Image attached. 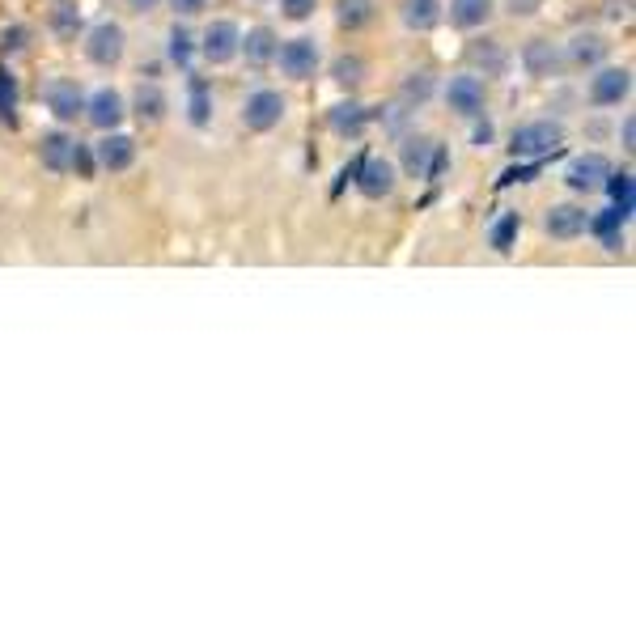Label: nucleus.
<instances>
[{
    "mask_svg": "<svg viewBox=\"0 0 636 636\" xmlns=\"http://www.w3.org/2000/svg\"><path fill=\"white\" fill-rule=\"evenodd\" d=\"M374 17H378V0H340V5H335V22L348 34L365 30Z\"/></svg>",
    "mask_w": 636,
    "mask_h": 636,
    "instance_id": "393cba45",
    "label": "nucleus"
},
{
    "mask_svg": "<svg viewBox=\"0 0 636 636\" xmlns=\"http://www.w3.org/2000/svg\"><path fill=\"white\" fill-rule=\"evenodd\" d=\"M280 9H285L289 22H306V17H314L318 0H280Z\"/></svg>",
    "mask_w": 636,
    "mask_h": 636,
    "instance_id": "c9c22d12",
    "label": "nucleus"
},
{
    "mask_svg": "<svg viewBox=\"0 0 636 636\" xmlns=\"http://www.w3.org/2000/svg\"><path fill=\"white\" fill-rule=\"evenodd\" d=\"M492 140H497V128H492L488 119H480V123H475V132H471V145H475V149H488Z\"/></svg>",
    "mask_w": 636,
    "mask_h": 636,
    "instance_id": "4c0bfd02",
    "label": "nucleus"
},
{
    "mask_svg": "<svg viewBox=\"0 0 636 636\" xmlns=\"http://www.w3.org/2000/svg\"><path fill=\"white\" fill-rule=\"evenodd\" d=\"M352 183H357L365 200H386V196H395V187H399V166L391 157H361Z\"/></svg>",
    "mask_w": 636,
    "mask_h": 636,
    "instance_id": "423d86ee",
    "label": "nucleus"
},
{
    "mask_svg": "<svg viewBox=\"0 0 636 636\" xmlns=\"http://www.w3.org/2000/svg\"><path fill=\"white\" fill-rule=\"evenodd\" d=\"M68 170H77L81 179H94V170H98V162H94V149L90 145H73V162H68Z\"/></svg>",
    "mask_w": 636,
    "mask_h": 636,
    "instance_id": "72a5a7b5",
    "label": "nucleus"
},
{
    "mask_svg": "<svg viewBox=\"0 0 636 636\" xmlns=\"http://www.w3.org/2000/svg\"><path fill=\"white\" fill-rule=\"evenodd\" d=\"M73 145H77V136H68V132H47L39 140V162L43 170L51 174H68V162H73Z\"/></svg>",
    "mask_w": 636,
    "mask_h": 636,
    "instance_id": "412c9836",
    "label": "nucleus"
},
{
    "mask_svg": "<svg viewBox=\"0 0 636 636\" xmlns=\"http://www.w3.org/2000/svg\"><path fill=\"white\" fill-rule=\"evenodd\" d=\"M560 145H564V123H552V119L518 123L514 136H509V153L522 157V162H543V157L560 153Z\"/></svg>",
    "mask_w": 636,
    "mask_h": 636,
    "instance_id": "f257e3e1",
    "label": "nucleus"
},
{
    "mask_svg": "<svg viewBox=\"0 0 636 636\" xmlns=\"http://www.w3.org/2000/svg\"><path fill=\"white\" fill-rule=\"evenodd\" d=\"M632 94V73L628 68H598L590 77V102L594 106H620Z\"/></svg>",
    "mask_w": 636,
    "mask_h": 636,
    "instance_id": "4468645a",
    "label": "nucleus"
},
{
    "mask_svg": "<svg viewBox=\"0 0 636 636\" xmlns=\"http://www.w3.org/2000/svg\"><path fill=\"white\" fill-rule=\"evenodd\" d=\"M607 174H611V162L603 153H581L564 166V183H569V191H577V196H594V191H603Z\"/></svg>",
    "mask_w": 636,
    "mask_h": 636,
    "instance_id": "6e6552de",
    "label": "nucleus"
},
{
    "mask_svg": "<svg viewBox=\"0 0 636 636\" xmlns=\"http://www.w3.org/2000/svg\"><path fill=\"white\" fill-rule=\"evenodd\" d=\"M564 51V64H573V68H598L607 60V39L603 34H573L569 43L560 47Z\"/></svg>",
    "mask_w": 636,
    "mask_h": 636,
    "instance_id": "6ab92c4d",
    "label": "nucleus"
},
{
    "mask_svg": "<svg viewBox=\"0 0 636 636\" xmlns=\"http://www.w3.org/2000/svg\"><path fill=\"white\" fill-rule=\"evenodd\" d=\"M467 64L475 73H484V81H488V77H505L514 60H509L501 39H475V43H467Z\"/></svg>",
    "mask_w": 636,
    "mask_h": 636,
    "instance_id": "2eb2a0df",
    "label": "nucleus"
},
{
    "mask_svg": "<svg viewBox=\"0 0 636 636\" xmlns=\"http://www.w3.org/2000/svg\"><path fill=\"white\" fill-rule=\"evenodd\" d=\"M586 225H590V212L581 204H552L547 217H543L547 238H556V242H577L581 234H586Z\"/></svg>",
    "mask_w": 636,
    "mask_h": 636,
    "instance_id": "f8f14e48",
    "label": "nucleus"
},
{
    "mask_svg": "<svg viewBox=\"0 0 636 636\" xmlns=\"http://www.w3.org/2000/svg\"><path fill=\"white\" fill-rule=\"evenodd\" d=\"M433 153H437V140L429 136H408L403 140V170L412 174V179H424L433 166Z\"/></svg>",
    "mask_w": 636,
    "mask_h": 636,
    "instance_id": "b1692460",
    "label": "nucleus"
},
{
    "mask_svg": "<svg viewBox=\"0 0 636 636\" xmlns=\"http://www.w3.org/2000/svg\"><path fill=\"white\" fill-rule=\"evenodd\" d=\"M441 17H446V5H441V0H399V22L408 26L412 34L437 30Z\"/></svg>",
    "mask_w": 636,
    "mask_h": 636,
    "instance_id": "a211bd4d",
    "label": "nucleus"
},
{
    "mask_svg": "<svg viewBox=\"0 0 636 636\" xmlns=\"http://www.w3.org/2000/svg\"><path fill=\"white\" fill-rule=\"evenodd\" d=\"M522 68L530 77H560L564 68V51H560V43H552V39H530L526 47H522Z\"/></svg>",
    "mask_w": 636,
    "mask_h": 636,
    "instance_id": "ddd939ff",
    "label": "nucleus"
},
{
    "mask_svg": "<svg viewBox=\"0 0 636 636\" xmlns=\"http://www.w3.org/2000/svg\"><path fill=\"white\" fill-rule=\"evenodd\" d=\"M518 229H522V217H518V212H505V217H501L497 225H492V251H501V255L514 251Z\"/></svg>",
    "mask_w": 636,
    "mask_h": 636,
    "instance_id": "7c9ffc66",
    "label": "nucleus"
},
{
    "mask_svg": "<svg viewBox=\"0 0 636 636\" xmlns=\"http://www.w3.org/2000/svg\"><path fill=\"white\" fill-rule=\"evenodd\" d=\"M123 56H128V34H123L119 22H98L85 34V60L94 68H115Z\"/></svg>",
    "mask_w": 636,
    "mask_h": 636,
    "instance_id": "39448f33",
    "label": "nucleus"
},
{
    "mask_svg": "<svg viewBox=\"0 0 636 636\" xmlns=\"http://www.w3.org/2000/svg\"><path fill=\"white\" fill-rule=\"evenodd\" d=\"M285 115H289V102L280 90H255L242 102V128L246 132H272L285 123Z\"/></svg>",
    "mask_w": 636,
    "mask_h": 636,
    "instance_id": "7ed1b4c3",
    "label": "nucleus"
},
{
    "mask_svg": "<svg viewBox=\"0 0 636 636\" xmlns=\"http://www.w3.org/2000/svg\"><path fill=\"white\" fill-rule=\"evenodd\" d=\"M433 94V73L429 68H420V73H408V81L399 85V102L403 106H424Z\"/></svg>",
    "mask_w": 636,
    "mask_h": 636,
    "instance_id": "c756f323",
    "label": "nucleus"
},
{
    "mask_svg": "<svg viewBox=\"0 0 636 636\" xmlns=\"http://www.w3.org/2000/svg\"><path fill=\"white\" fill-rule=\"evenodd\" d=\"M497 13V0H450V22L458 30H480Z\"/></svg>",
    "mask_w": 636,
    "mask_h": 636,
    "instance_id": "5701e85b",
    "label": "nucleus"
},
{
    "mask_svg": "<svg viewBox=\"0 0 636 636\" xmlns=\"http://www.w3.org/2000/svg\"><path fill=\"white\" fill-rule=\"evenodd\" d=\"M543 166L539 162H530V166H509L505 174H501V179H497V187H514V183H530V179H535V174H539Z\"/></svg>",
    "mask_w": 636,
    "mask_h": 636,
    "instance_id": "f704fd0d",
    "label": "nucleus"
},
{
    "mask_svg": "<svg viewBox=\"0 0 636 636\" xmlns=\"http://www.w3.org/2000/svg\"><path fill=\"white\" fill-rule=\"evenodd\" d=\"M505 9L514 17H535L543 9V0H505Z\"/></svg>",
    "mask_w": 636,
    "mask_h": 636,
    "instance_id": "58836bf2",
    "label": "nucleus"
},
{
    "mask_svg": "<svg viewBox=\"0 0 636 636\" xmlns=\"http://www.w3.org/2000/svg\"><path fill=\"white\" fill-rule=\"evenodd\" d=\"M276 47H280L276 30H268V26H255V30H246V34H242L238 56H246V64H251V68H268V64L276 60Z\"/></svg>",
    "mask_w": 636,
    "mask_h": 636,
    "instance_id": "aec40b11",
    "label": "nucleus"
},
{
    "mask_svg": "<svg viewBox=\"0 0 636 636\" xmlns=\"http://www.w3.org/2000/svg\"><path fill=\"white\" fill-rule=\"evenodd\" d=\"M170 9L179 13V17H196V13L208 9V0H170Z\"/></svg>",
    "mask_w": 636,
    "mask_h": 636,
    "instance_id": "ea45409f",
    "label": "nucleus"
},
{
    "mask_svg": "<svg viewBox=\"0 0 636 636\" xmlns=\"http://www.w3.org/2000/svg\"><path fill=\"white\" fill-rule=\"evenodd\" d=\"M365 73H369V64H365L361 56H340V60L331 64V77L340 81V85H361Z\"/></svg>",
    "mask_w": 636,
    "mask_h": 636,
    "instance_id": "473e14b6",
    "label": "nucleus"
},
{
    "mask_svg": "<svg viewBox=\"0 0 636 636\" xmlns=\"http://www.w3.org/2000/svg\"><path fill=\"white\" fill-rule=\"evenodd\" d=\"M196 51H200V47H196V34L174 22L170 34H166V56H170V64H179L183 73H191V64H196Z\"/></svg>",
    "mask_w": 636,
    "mask_h": 636,
    "instance_id": "a878e982",
    "label": "nucleus"
},
{
    "mask_svg": "<svg viewBox=\"0 0 636 636\" xmlns=\"http://www.w3.org/2000/svg\"><path fill=\"white\" fill-rule=\"evenodd\" d=\"M26 39H30L26 26H5V30H0V51H22Z\"/></svg>",
    "mask_w": 636,
    "mask_h": 636,
    "instance_id": "e433bc0d",
    "label": "nucleus"
},
{
    "mask_svg": "<svg viewBox=\"0 0 636 636\" xmlns=\"http://www.w3.org/2000/svg\"><path fill=\"white\" fill-rule=\"evenodd\" d=\"M94 162L98 170H111V174H123V170H132L136 166V140L128 132H106L98 145H94Z\"/></svg>",
    "mask_w": 636,
    "mask_h": 636,
    "instance_id": "9b49d317",
    "label": "nucleus"
},
{
    "mask_svg": "<svg viewBox=\"0 0 636 636\" xmlns=\"http://www.w3.org/2000/svg\"><path fill=\"white\" fill-rule=\"evenodd\" d=\"M238 43H242V30L238 22H212L204 34H200V56L212 64V68H221L229 60H238Z\"/></svg>",
    "mask_w": 636,
    "mask_h": 636,
    "instance_id": "1a4fd4ad",
    "label": "nucleus"
},
{
    "mask_svg": "<svg viewBox=\"0 0 636 636\" xmlns=\"http://www.w3.org/2000/svg\"><path fill=\"white\" fill-rule=\"evenodd\" d=\"M620 140H624V149H628V153L636 149V119H632V115L624 119V128H620Z\"/></svg>",
    "mask_w": 636,
    "mask_h": 636,
    "instance_id": "a19ab883",
    "label": "nucleus"
},
{
    "mask_svg": "<svg viewBox=\"0 0 636 636\" xmlns=\"http://www.w3.org/2000/svg\"><path fill=\"white\" fill-rule=\"evenodd\" d=\"M632 217H628V212H620V208H603V212H598V217H590V234H598V238H603V246H607V251H620V246H624V225H628Z\"/></svg>",
    "mask_w": 636,
    "mask_h": 636,
    "instance_id": "4be33fe9",
    "label": "nucleus"
},
{
    "mask_svg": "<svg viewBox=\"0 0 636 636\" xmlns=\"http://www.w3.org/2000/svg\"><path fill=\"white\" fill-rule=\"evenodd\" d=\"M446 106L458 119H480L488 106V81L480 73H458L446 85Z\"/></svg>",
    "mask_w": 636,
    "mask_h": 636,
    "instance_id": "20e7f679",
    "label": "nucleus"
},
{
    "mask_svg": "<svg viewBox=\"0 0 636 636\" xmlns=\"http://www.w3.org/2000/svg\"><path fill=\"white\" fill-rule=\"evenodd\" d=\"M276 64L289 81H310L318 73V64H323V47H318V39H310V34H297V39L276 47Z\"/></svg>",
    "mask_w": 636,
    "mask_h": 636,
    "instance_id": "f03ea898",
    "label": "nucleus"
},
{
    "mask_svg": "<svg viewBox=\"0 0 636 636\" xmlns=\"http://www.w3.org/2000/svg\"><path fill=\"white\" fill-rule=\"evenodd\" d=\"M191 98H187V119H191V128H208V119H212V94H208V85L200 77H191Z\"/></svg>",
    "mask_w": 636,
    "mask_h": 636,
    "instance_id": "c85d7f7f",
    "label": "nucleus"
},
{
    "mask_svg": "<svg viewBox=\"0 0 636 636\" xmlns=\"http://www.w3.org/2000/svg\"><path fill=\"white\" fill-rule=\"evenodd\" d=\"M123 115H128V102H123L119 90H111V85H102V90H94L90 98H85V119L94 123L98 132H115Z\"/></svg>",
    "mask_w": 636,
    "mask_h": 636,
    "instance_id": "9d476101",
    "label": "nucleus"
},
{
    "mask_svg": "<svg viewBox=\"0 0 636 636\" xmlns=\"http://www.w3.org/2000/svg\"><path fill=\"white\" fill-rule=\"evenodd\" d=\"M603 191L615 200V208L620 212H628L632 217V208H636V183H632V170H620V174H607V183H603Z\"/></svg>",
    "mask_w": 636,
    "mask_h": 636,
    "instance_id": "cd10ccee",
    "label": "nucleus"
},
{
    "mask_svg": "<svg viewBox=\"0 0 636 636\" xmlns=\"http://www.w3.org/2000/svg\"><path fill=\"white\" fill-rule=\"evenodd\" d=\"M77 30H81L77 0H56V9H51V34H56V39H64V43H73Z\"/></svg>",
    "mask_w": 636,
    "mask_h": 636,
    "instance_id": "bb28decb",
    "label": "nucleus"
},
{
    "mask_svg": "<svg viewBox=\"0 0 636 636\" xmlns=\"http://www.w3.org/2000/svg\"><path fill=\"white\" fill-rule=\"evenodd\" d=\"M166 111H170V98L157 81H140L132 90V115L145 123V128H157V123L166 119Z\"/></svg>",
    "mask_w": 636,
    "mask_h": 636,
    "instance_id": "dca6fc26",
    "label": "nucleus"
},
{
    "mask_svg": "<svg viewBox=\"0 0 636 636\" xmlns=\"http://www.w3.org/2000/svg\"><path fill=\"white\" fill-rule=\"evenodd\" d=\"M157 5H162V0H128V9H132V13H153Z\"/></svg>",
    "mask_w": 636,
    "mask_h": 636,
    "instance_id": "79ce46f5",
    "label": "nucleus"
},
{
    "mask_svg": "<svg viewBox=\"0 0 636 636\" xmlns=\"http://www.w3.org/2000/svg\"><path fill=\"white\" fill-rule=\"evenodd\" d=\"M0 123H17V77L0 64Z\"/></svg>",
    "mask_w": 636,
    "mask_h": 636,
    "instance_id": "2f4dec72",
    "label": "nucleus"
},
{
    "mask_svg": "<svg viewBox=\"0 0 636 636\" xmlns=\"http://www.w3.org/2000/svg\"><path fill=\"white\" fill-rule=\"evenodd\" d=\"M378 119V106H361V102H340L327 111V128L335 136H361L369 123Z\"/></svg>",
    "mask_w": 636,
    "mask_h": 636,
    "instance_id": "f3484780",
    "label": "nucleus"
},
{
    "mask_svg": "<svg viewBox=\"0 0 636 636\" xmlns=\"http://www.w3.org/2000/svg\"><path fill=\"white\" fill-rule=\"evenodd\" d=\"M43 102H47V111L56 115L60 123H77L85 115V94H81V85L73 77L43 81Z\"/></svg>",
    "mask_w": 636,
    "mask_h": 636,
    "instance_id": "0eeeda50",
    "label": "nucleus"
}]
</instances>
